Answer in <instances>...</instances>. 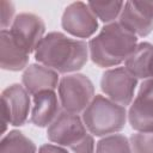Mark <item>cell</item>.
Masks as SVG:
<instances>
[{
    "label": "cell",
    "mask_w": 153,
    "mask_h": 153,
    "mask_svg": "<svg viewBox=\"0 0 153 153\" xmlns=\"http://www.w3.org/2000/svg\"><path fill=\"white\" fill-rule=\"evenodd\" d=\"M33 55L37 63L44 65L57 73L72 74L86 65L90 57L88 43L53 31L43 37Z\"/></svg>",
    "instance_id": "cell-1"
},
{
    "label": "cell",
    "mask_w": 153,
    "mask_h": 153,
    "mask_svg": "<svg viewBox=\"0 0 153 153\" xmlns=\"http://www.w3.org/2000/svg\"><path fill=\"white\" fill-rule=\"evenodd\" d=\"M137 37L127 31L118 22L106 24L88 41L90 59L102 68H115L126 62L137 45Z\"/></svg>",
    "instance_id": "cell-2"
},
{
    "label": "cell",
    "mask_w": 153,
    "mask_h": 153,
    "mask_svg": "<svg viewBox=\"0 0 153 153\" xmlns=\"http://www.w3.org/2000/svg\"><path fill=\"white\" fill-rule=\"evenodd\" d=\"M82 122L93 136L104 137L121 131L128 120L124 106L116 104L108 97L96 94L88 106L82 111Z\"/></svg>",
    "instance_id": "cell-3"
},
{
    "label": "cell",
    "mask_w": 153,
    "mask_h": 153,
    "mask_svg": "<svg viewBox=\"0 0 153 153\" xmlns=\"http://www.w3.org/2000/svg\"><path fill=\"white\" fill-rule=\"evenodd\" d=\"M57 96L65 111L79 115L94 98V86L88 76L80 73L66 74L60 79Z\"/></svg>",
    "instance_id": "cell-4"
},
{
    "label": "cell",
    "mask_w": 153,
    "mask_h": 153,
    "mask_svg": "<svg viewBox=\"0 0 153 153\" xmlns=\"http://www.w3.org/2000/svg\"><path fill=\"white\" fill-rule=\"evenodd\" d=\"M26 88L20 84H12L1 92V111H2V135L7 130V126H24L31 114V98Z\"/></svg>",
    "instance_id": "cell-5"
},
{
    "label": "cell",
    "mask_w": 153,
    "mask_h": 153,
    "mask_svg": "<svg viewBox=\"0 0 153 153\" xmlns=\"http://www.w3.org/2000/svg\"><path fill=\"white\" fill-rule=\"evenodd\" d=\"M137 79L126 68L115 67L106 69L100 79V88L105 96L118 105L128 106L134 100Z\"/></svg>",
    "instance_id": "cell-6"
},
{
    "label": "cell",
    "mask_w": 153,
    "mask_h": 153,
    "mask_svg": "<svg viewBox=\"0 0 153 153\" xmlns=\"http://www.w3.org/2000/svg\"><path fill=\"white\" fill-rule=\"evenodd\" d=\"M88 134L82 118L73 112L62 110L47 128V137L50 142L61 147H72Z\"/></svg>",
    "instance_id": "cell-7"
},
{
    "label": "cell",
    "mask_w": 153,
    "mask_h": 153,
    "mask_svg": "<svg viewBox=\"0 0 153 153\" xmlns=\"http://www.w3.org/2000/svg\"><path fill=\"white\" fill-rule=\"evenodd\" d=\"M61 26L67 33L76 38H90L98 30V19L86 2L76 1L65 8Z\"/></svg>",
    "instance_id": "cell-8"
},
{
    "label": "cell",
    "mask_w": 153,
    "mask_h": 153,
    "mask_svg": "<svg viewBox=\"0 0 153 153\" xmlns=\"http://www.w3.org/2000/svg\"><path fill=\"white\" fill-rule=\"evenodd\" d=\"M128 122L135 131L153 133V79L141 82L128 110Z\"/></svg>",
    "instance_id": "cell-9"
},
{
    "label": "cell",
    "mask_w": 153,
    "mask_h": 153,
    "mask_svg": "<svg viewBox=\"0 0 153 153\" xmlns=\"http://www.w3.org/2000/svg\"><path fill=\"white\" fill-rule=\"evenodd\" d=\"M13 38L29 53H35L37 45L45 36V24L41 17L23 12L16 16L8 29Z\"/></svg>",
    "instance_id": "cell-10"
},
{
    "label": "cell",
    "mask_w": 153,
    "mask_h": 153,
    "mask_svg": "<svg viewBox=\"0 0 153 153\" xmlns=\"http://www.w3.org/2000/svg\"><path fill=\"white\" fill-rule=\"evenodd\" d=\"M59 82V73L41 63L29 65L22 75V85L31 96L43 91H55Z\"/></svg>",
    "instance_id": "cell-11"
},
{
    "label": "cell",
    "mask_w": 153,
    "mask_h": 153,
    "mask_svg": "<svg viewBox=\"0 0 153 153\" xmlns=\"http://www.w3.org/2000/svg\"><path fill=\"white\" fill-rule=\"evenodd\" d=\"M61 108L59 96L55 91L39 92L32 96L30 122L39 128H48L62 111Z\"/></svg>",
    "instance_id": "cell-12"
},
{
    "label": "cell",
    "mask_w": 153,
    "mask_h": 153,
    "mask_svg": "<svg viewBox=\"0 0 153 153\" xmlns=\"http://www.w3.org/2000/svg\"><path fill=\"white\" fill-rule=\"evenodd\" d=\"M118 23L136 37H146L153 31V16L143 10L137 1H126Z\"/></svg>",
    "instance_id": "cell-13"
},
{
    "label": "cell",
    "mask_w": 153,
    "mask_h": 153,
    "mask_svg": "<svg viewBox=\"0 0 153 153\" xmlns=\"http://www.w3.org/2000/svg\"><path fill=\"white\" fill-rule=\"evenodd\" d=\"M0 60L4 71L19 72L27 67L30 54L13 38L10 30L0 32Z\"/></svg>",
    "instance_id": "cell-14"
},
{
    "label": "cell",
    "mask_w": 153,
    "mask_h": 153,
    "mask_svg": "<svg viewBox=\"0 0 153 153\" xmlns=\"http://www.w3.org/2000/svg\"><path fill=\"white\" fill-rule=\"evenodd\" d=\"M153 59V44L140 42L124 62V68L136 79H149V68Z\"/></svg>",
    "instance_id": "cell-15"
},
{
    "label": "cell",
    "mask_w": 153,
    "mask_h": 153,
    "mask_svg": "<svg viewBox=\"0 0 153 153\" xmlns=\"http://www.w3.org/2000/svg\"><path fill=\"white\" fill-rule=\"evenodd\" d=\"M0 153H37V147L31 139L14 129L2 136Z\"/></svg>",
    "instance_id": "cell-16"
},
{
    "label": "cell",
    "mask_w": 153,
    "mask_h": 153,
    "mask_svg": "<svg viewBox=\"0 0 153 153\" xmlns=\"http://www.w3.org/2000/svg\"><path fill=\"white\" fill-rule=\"evenodd\" d=\"M87 5L93 12V14L97 17V19H99L106 25V24L114 23L117 18H120L124 2L123 1H106V2L90 1L87 2Z\"/></svg>",
    "instance_id": "cell-17"
},
{
    "label": "cell",
    "mask_w": 153,
    "mask_h": 153,
    "mask_svg": "<svg viewBox=\"0 0 153 153\" xmlns=\"http://www.w3.org/2000/svg\"><path fill=\"white\" fill-rule=\"evenodd\" d=\"M94 153H133L130 141L122 134H111L102 137L97 145Z\"/></svg>",
    "instance_id": "cell-18"
},
{
    "label": "cell",
    "mask_w": 153,
    "mask_h": 153,
    "mask_svg": "<svg viewBox=\"0 0 153 153\" xmlns=\"http://www.w3.org/2000/svg\"><path fill=\"white\" fill-rule=\"evenodd\" d=\"M129 141L133 153H153V133L135 131Z\"/></svg>",
    "instance_id": "cell-19"
},
{
    "label": "cell",
    "mask_w": 153,
    "mask_h": 153,
    "mask_svg": "<svg viewBox=\"0 0 153 153\" xmlns=\"http://www.w3.org/2000/svg\"><path fill=\"white\" fill-rule=\"evenodd\" d=\"M16 18V7L13 2L1 1V30H8Z\"/></svg>",
    "instance_id": "cell-20"
},
{
    "label": "cell",
    "mask_w": 153,
    "mask_h": 153,
    "mask_svg": "<svg viewBox=\"0 0 153 153\" xmlns=\"http://www.w3.org/2000/svg\"><path fill=\"white\" fill-rule=\"evenodd\" d=\"M71 153H94L96 151V143L93 140V135L90 133L79 142L73 145L72 147L68 148Z\"/></svg>",
    "instance_id": "cell-21"
},
{
    "label": "cell",
    "mask_w": 153,
    "mask_h": 153,
    "mask_svg": "<svg viewBox=\"0 0 153 153\" xmlns=\"http://www.w3.org/2000/svg\"><path fill=\"white\" fill-rule=\"evenodd\" d=\"M38 153H71L65 147L57 146L55 143H44L39 147Z\"/></svg>",
    "instance_id": "cell-22"
},
{
    "label": "cell",
    "mask_w": 153,
    "mask_h": 153,
    "mask_svg": "<svg viewBox=\"0 0 153 153\" xmlns=\"http://www.w3.org/2000/svg\"><path fill=\"white\" fill-rule=\"evenodd\" d=\"M149 79H153V59H152L151 68H149Z\"/></svg>",
    "instance_id": "cell-23"
}]
</instances>
